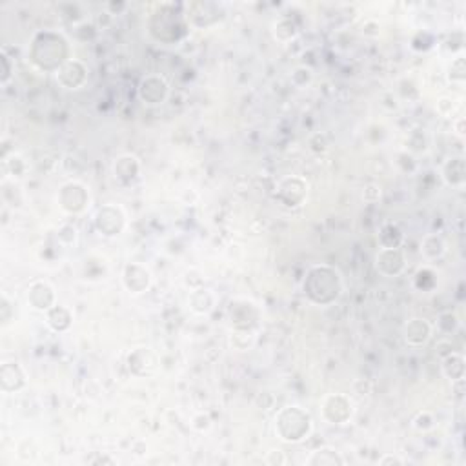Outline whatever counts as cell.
<instances>
[{
  "instance_id": "41",
  "label": "cell",
  "mask_w": 466,
  "mask_h": 466,
  "mask_svg": "<svg viewBox=\"0 0 466 466\" xmlns=\"http://www.w3.org/2000/svg\"><path fill=\"white\" fill-rule=\"evenodd\" d=\"M266 463L271 466H281L286 463V456L284 452L281 450H271L268 452V456H266Z\"/></svg>"
},
{
  "instance_id": "21",
  "label": "cell",
  "mask_w": 466,
  "mask_h": 466,
  "mask_svg": "<svg viewBox=\"0 0 466 466\" xmlns=\"http://www.w3.org/2000/svg\"><path fill=\"white\" fill-rule=\"evenodd\" d=\"M46 322L57 333H64L73 324V311L68 306L55 304L51 310L46 311Z\"/></svg>"
},
{
  "instance_id": "40",
  "label": "cell",
  "mask_w": 466,
  "mask_h": 466,
  "mask_svg": "<svg viewBox=\"0 0 466 466\" xmlns=\"http://www.w3.org/2000/svg\"><path fill=\"white\" fill-rule=\"evenodd\" d=\"M0 321L2 326H8V322L11 321V302L8 295H2V301H0Z\"/></svg>"
},
{
  "instance_id": "34",
  "label": "cell",
  "mask_w": 466,
  "mask_h": 466,
  "mask_svg": "<svg viewBox=\"0 0 466 466\" xmlns=\"http://www.w3.org/2000/svg\"><path fill=\"white\" fill-rule=\"evenodd\" d=\"M311 81H313V71H311L310 68H306V66H299V68H295L293 73H291V82H293L297 88H306Z\"/></svg>"
},
{
  "instance_id": "27",
  "label": "cell",
  "mask_w": 466,
  "mask_h": 466,
  "mask_svg": "<svg viewBox=\"0 0 466 466\" xmlns=\"http://www.w3.org/2000/svg\"><path fill=\"white\" fill-rule=\"evenodd\" d=\"M4 171L6 175L11 177L13 181H19V179H22L28 173V162H26V159L22 155L13 153V155L8 157L4 161Z\"/></svg>"
},
{
  "instance_id": "7",
  "label": "cell",
  "mask_w": 466,
  "mask_h": 466,
  "mask_svg": "<svg viewBox=\"0 0 466 466\" xmlns=\"http://www.w3.org/2000/svg\"><path fill=\"white\" fill-rule=\"evenodd\" d=\"M93 226L99 235L113 239L119 237L128 226V215L122 206L119 204H104L95 211L93 215Z\"/></svg>"
},
{
  "instance_id": "3",
  "label": "cell",
  "mask_w": 466,
  "mask_h": 466,
  "mask_svg": "<svg viewBox=\"0 0 466 466\" xmlns=\"http://www.w3.org/2000/svg\"><path fill=\"white\" fill-rule=\"evenodd\" d=\"M302 293L311 304L330 306L342 295L341 273L328 264H315L306 271Z\"/></svg>"
},
{
  "instance_id": "28",
  "label": "cell",
  "mask_w": 466,
  "mask_h": 466,
  "mask_svg": "<svg viewBox=\"0 0 466 466\" xmlns=\"http://www.w3.org/2000/svg\"><path fill=\"white\" fill-rule=\"evenodd\" d=\"M437 284V273L431 268H421L416 273V288L421 291L434 290Z\"/></svg>"
},
{
  "instance_id": "35",
  "label": "cell",
  "mask_w": 466,
  "mask_h": 466,
  "mask_svg": "<svg viewBox=\"0 0 466 466\" xmlns=\"http://www.w3.org/2000/svg\"><path fill=\"white\" fill-rule=\"evenodd\" d=\"M450 79L454 82H465L466 79V61L465 57L459 55L452 61L450 66Z\"/></svg>"
},
{
  "instance_id": "24",
  "label": "cell",
  "mask_w": 466,
  "mask_h": 466,
  "mask_svg": "<svg viewBox=\"0 0 466 466\" xmlns=\"http://www.w3.org/2000/svg\"><path fill=\"white\" fill-rule=\"evenodd\" d=\"M421 253L426 261H437L445 257L446 242L441 235L437 233H428L421 242Z\"/></svg>"
},
{
  "instance_id": "22",
  "label": "cell",
  "mask_w": 466,
  "mask_h": 466,
  "mask_svg": "<svg viewBox=\"0 0 466 466\" xmlns=\"http://www.w3.org/2000/svg\"><path fill=\"white\" fill-rule=\"evenodd\" d=\"M441 370H443V373H445L446 379L452 382L459 381V379H465V371H466L465 356L457 353V351H450L448 356L443 357Z\"/></svg>"
},
{
  "instance_id": "39",
  "label": "cell",
  "mask_w": 466,
  "mask_h": 466,
  "mask_svg": "<svg viewBox=\"0 0 466 466\" xmlns=\"http://www.w3.org/2000/svg\"><path fill=\"white\" fill-rule=\"evenodd\" d=\"M0 62H2V75H0V82L6 86L11 79V73H13V66H11L10 57L6 55V53H2V59H0Z\"/></svg>"
},
{
  "instance_id": "20",
  "label": "cell",
  "mask_w": 466,
  "mask_h": 466,
  "mask_svg": "<svg viewBox=\"0 0 466 466\" xmlns=\"http://www.w3.org/2000/svg\"><path fill=\"white\" fill-rule=\"evenodd\" d=\"M443 179L452 188H461L466 181L465 157H450L443 166Z\"/></svg>"
},
{
  "instance_id": "10",
  "label": "cell",
  "mask_w": 466,
  "mask_h": 466,
  "mask_svg": "<svg viewBox=\"0 0 466 466\" xmlns=\"http://www.w3.org/2000/svg\"><path fill=\"white\" fill-rule=\"evenodd\" d=\"M137 95L142 104L161 106L170 97V84L162 75H146L137 86Z\"/></svg>"
},
{
  "instance_id": "29",
  "label": "cell",
  "mask_w": 466,
  "mask_h": 466,
  "mask_svg": "<svg viewBox=\"0 0 466 466\" xmlns=\"http://www.w3.org/2000/svg\"><path fill=\"white\" fill-rule=\"evenodd\" d=\"M230 342L235 350H248V348L255 342V331L231 330Z\"/></svg>"
},
{
  "instance_id": "14",
  "label": "cell",
  "mask_w": 466,
  "mask_h": 466,
  "mask_svg": "<svg viewBox=\"0 0 466 466\" xmlns=\"http://www.w3.org/2000/svg\"><path fill=\"white\" fill-rule=\"evenodd\" d=\"M28 304L35 311L46 313L57 304V291L48 281L31 282L28 288Z\"/></svg>"
},
{
  "instance_id": "36",
  "label": "cell",
  "mask_w": 466,
  "mask_h": 466,
  "mask_svg": "<svg viewBox=\"0 0 466 466\" xmlns=\"http://www.w3.org/2000/svg\"><path fill=\"white\" fill-rule=\"evenodd\" d=\"M437 111H439V115L446 117V119H452V117L456 115L457 111V102L456 99H452V97H441L439 101H437Z\"/></svg>"
},
{
  "instance_id": "42",
  "label": "cell",
  "mask_w": 466,
  "mask_h": 466,
  "mask_svg": "<svg viewBox=\"0 0 466 466\" xmlns=\"http://www.w3.org/2000/svg\"><path fill=\"white\" fill-rule=\"evenodd\" d=\"M402 459L401 457H397V456H385V457H381V459H379V465H382V466H388V465H402Z\"/></svg>"
},
{
  "instance_id": "5",
  "label": "cell",
  "mask_w": 466,
  "mask_h": 466,
  "mask_svg": "<svg viewBox=\"0 0 466 466\" xmlns=\"http://www.w3.org/2000/svg\"><path fill=\"white\" fill-rule=\"evenodd\" d=\"M262 311L255 301L239 297L233 299L228 306V319H230L231 330L255 331L261 324Z\"/></svg>"
},
{
  "instance_id": "16",
  "label": "cell",
  "mask_w": 466,
  "mask_h": 466,
  "mask_svg": "<svg viewBox=\"0 0 466 466\" xmlns=\"http://www.w3.org/2000/svg\"><path fill=\"white\" fill-rule=\"evenodd\" d=\"M26 385H28V376H26L24 368L19 362H2V366H0V388L4 394L24 390Z\"/></svg>"
},
{
  "instance_id": "26",
  "label": "cell",
  "mask_w": 466,
  "mask_h": 466,
  "mask_svg": "<svg viewBox=\"0 0 466 466\" xmlns=\"http://www.w3.org/2000/svg\"><path fill=\"white\" fill-rule=\"evenodd\" d=\"M273 35L277 41L290 42L299 35V24L290 17H282L273 24Z\"/></svg>"
},
{
  "instance_id": "11",
  "label": "cell",
  "mask_w": 466,
  "mask_h": 466,
  "mask_svg": "<svg viewBox=\"0 0 466 466\" xmlns=\"http://www.w3.org/2000/svg\"><path fill=\"white\" fill-rule=\"evenodd\" d=\"M122 284L131 295H142L153 286V273L141 262H128L122 270Z\"/></svg>"
},
{
  "instance_id": "9",
  "label": "cell",
  "mask_w": 466,
  "mask_h": 466,
  "mask_svg": "<svg viewBox=\"0 0 466 466\" xmlns=\"http://www.w3.org/2000/svg\"><path fill=\"white\" fill-rule=\"evenodd\" d=\"M308 191H310V184L304 177L288 175L277 184L275 199L284 208H299L308 199Z\"/></svg>"
},
{
  "instance_id": "31",
  "label": "cell",
  "mask_w": 466,
  "mask_h": 466,
  "mask_svg": "<svg viewBox=\"0 0 466 466\" xmlns=\"http://www.w3.org/2000/svg\"><path fill=\"white\" fill-rule=\"evenodd\" d=\"M437 328L443 331V333H454V331L459 328V319H457L456 313L452 311H445L437 319Z\"/></svg>"
},
{
  "instance_id": "37",
  "label": "cell",
  "mask_w": 466,
  "mask_h": 466,
  "mask_svg": "<svg viewBox=\"0 0 466 466\" xmlns=\"http://www.w3.org/2000/svg\"><path fill=\"white\" fill-rule=\"evenodd\" d=\"M191 428L197 431H208L211 428V417L204 411L201 414H195V416L191 417Z\"/></svg>"
},
{
  "instance_id": "15",
  "label": "cell",
  "mask_w": 466,
  "mask_h": 466,
  "mask_svg": "<svg viewBox=\"0 0 466 466\" xmlns=\"http://www.w3.org/2000/svg\"><path fill=\"white\" fill-rule=\"evenodd\" d=\"M57 82L64 88V90H79L88 82V66L82 61L70 59L62 66L61 70L57 71Z\"/></svg>"
},
{
  "instance_id": "18",
  "label": "cell",
  "mask_w": 466,
  "mask_h": 466,
  "mask_svg": "<svg viewBox=\"0 0 466 466\" xmlns=\"http://www.w3.org/2000/svg\"><path fill=\"white\" fill-rule=\"evenodd\" d=\"M431 324L423 317H414L410 321L402 326V339L408 346H414V348H421L426 342L431 339Z\"/></svg>"
},
{
  "instance_id": "8",
  "label": "cell",
  "mask_w": 466,
  "mask_h": 466,
  "mask_svg": "<svg viewBox=\"0 0 466 466\" xmlns=\"http://www.w3.org/2000/svg\"><path fill=\"white\" fill-rule=\"evenodd\" d=\"M321 414L328 425L342 426L353 419L356 416V405L350 397L344 394H330L324 397L321 405Z\"/></svg>"
},
{
  "instance_id": "33",
  "label": "cell",
  "mask_w": 466,
  "mask_h": 466,
  "mask_svg": "<svg viewBox=\"0 0 466 466\" xmlns=\"http://www.w3.org/2000/svg\"><path fill=\"white\" fill-rule=\"evenodd\" d=\"M57 239H59V242L64 246L77 244V241H79V230H77V226L73 224L61 226V230L57 233Z\"/></svg>"
},
{
  "instance_id": "38",
  "label": "cell",
  "mask_w": 466,
  "mask_h": 466,
  "mask_svg": "<svg viewBox=\"0 0 466 466\" xmlns=\"http://www.w3.org/2000/svg\"><path fill=\"white\" fill-rule=\"evenodd\" d=\"M362 199H365L366 202H377L379 199H381V186L379 184H368L365 188V191H362Z\"/></svg>"
},
{
  "instance_id": "2",
  "label": "cell",
  "mask_w": 466,
  "mask_h": 466,
  "mask_svg": "<svg viewBox=\"0 0 466 466\" xmlns=\"http://www.w3.org/2000/svg\"><path fill=\"white\" fill-rule=\"evenodd\" d=\"M148 31L161 44H177L190 33V22L182 6L162 2L157 4L148 17Z\"/></svg>"
},
{
  "instance_id": "19",
  "label": "cell",
  "mask_w": 466,
  "mask_h": 466,
  "mask_svg": "<svg viewBox=\"0 0 466 466\" xmlns=\"http://www.w3.org/2000/svg\"><path fill=\"white\" fill-rule=\"evenodd\" d=\"M188 304H190V310L197 315H210L217 306L215 291L211 288H204V286L193 288L188 297Z\"/></svg>"
},
{
  "instance_id": "32",
  "label": "cell",
  "mask_w": 466,
  "mask_h": 466,
  "mask_svg": "<svg viewBox=\"0 0 466 466\" xmlns=\"http://www.w3.org/2000/svg\"><path fill=\"white\" fill-rule=\"evenodd\" d=\"M411 425H414V428H416L417 431H430L431 428L436 426V417H434V414H430V411L423 410L414 417Z\"/></svg>"
},
{
  "instance_id": "13",
  "label": "cell",
  "mask_w": 466,
  "mask_h": 466,
  "mask_svg": "<svg viewBox=\"0 0 466 466\" xmlns=\"http://www.w3.org/2000/svg\"><path fill=\"white\" fill-rule=\"evenodd\" d=\"M376 268L382 277H399L406 270V255L402 248H379Z\"/></svg>"
},
{
  "instance_id": "43",
  "label": "cell",
  "mask_w": 466,
  "mask_h": 466,
  "mask_svg": "<svg viewBox=\"0 0 466 466\" xmlns=\"http://www.w3.org/2000/svg\"><path fill=\"white\" fill-rule=\"evenodd\" d=\"M454 128H456V133L459 137H465V119L459 117L457 121H454Z\"/></svg>"
},
{
  "instance_id": "6",
  "label": "cell",
  "mask_w": 466,
  "mask_h": 466,
  "mask_svg": "<svg viewBox=\"0 0 466 466\" xmlns=\"http://www.w3.org/2000/svg\"><path fill=\"white\" fill-rule=\"evenodd\" d=\"M57 202L68 215H82L90 208L91 197L88 186L79 181H68L57 193Z\"/></svg>"
},
{
  "instance_id": "12",
  "label": "cell",
  "mask_w": 466,
  "mask_h": 466,
  "mask_svg": "<svg viewBox=\"0 0 466 466\" xmlns=\"http://www.w3.org/2000/svg\"><path fill=\"white\" fill-rule=\"evenodd\" d=\"M126 365L128 370L131 371V376H135L137 379H144V377H151L157 371L161 361L155 351L148 348V346H141L131 350L126 357Z\"/></svg>"
},
{
  "instance_id": "1",
  "label": "cell",
  "mask_w": 466,
  "mask_h": 466,
  "mask_svg": "<svg viewBox=\"0 0 466 466\" xmlns=\"http://www.w3.org/2000/svg\"><path fill=\"white\" fill-rule=\"evenodd\" d=\"M70 42L53 30L37 31L28 48V59L39 71L57 73L71 59Z\"/></svg>"
},
{
  "instance_id": "17",
  "label": "cell",
  "mask_w": 466,
  "mask_h": 466,
  "mask_svg": "<svg viewBox=\"0 0 466 466\" xmlns=\"http://www.w3.org/2000/svg\"><path fill=\"white\" fill-rule=\"evenodd\" d=\"M111 171H113L115 181H119L121 184H131L141 175V161L133 153H122L115 159Z\"/></svg>"
},
{
  "instance_id": "25",
  "label": "cell",
  "mask_w": 466,
  "mask_h": 466,
  "mask_svg": "<svg viewBox=\"0 0 466 466\" xmlns=\"http://www.w3.org/2000/svg\"><path fill=\"white\" fill-rule=\"evenodd\" d=\"M377 239H379L381 248H401L402 241H405V233H402L399 226L388 222V224L381 226Z\"/></svg>"
},
{
  "instance_id": "23",
  "label": "cell",
  "mask_w": 466,
  "mask_h": 466,
  "mask_svg": "<svg viewBox=\"0 0 466 466\" xmlns=\"http://www.w3.org/2000/svg\"><path fill=\"white\" fill-rule=\"evenodd\" d=\"M308 466H341L344 465V459L336 448H330V446H322V448H317L315 452H311V456L308 457L306 461Z\"/></svg>"
},
{
  "instance_id": "4",
  "label": "cell",
  "mask_w": 466,
  "mask_h": 466,
  "mask_svg": "<svg viewBox=\"0 0 466 466\" xmlns=\"http://www.w3.org/2000/svg\"><path fill=\"white\" fill-rule=\"evenodd\" d=\"M311 431H313V419L301 406H284L275 416L277 437L288 445H299L311 436Z\"/></svg>"
},
{
  "instance_id": "30",
  "label": "cell",
  "mask_w": 466,
  "mask_h": 466,
  "mask_svg": "<svg viewBox=\"0 0 466 466\" xmlns=\"http://www.w3.org/2000/svg\"><path fill=\"white\" fill-rule=\"evenodd\" d=\"M434 44H436V37H434V33L426 30L417 31L414 39H411V48L416 51H428L434 48Z\"/></svg>"
}]
</instances>
